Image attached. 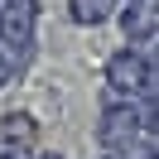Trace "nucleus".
<instances>
[{
    "label": "nucleus",
    "mask_w": 159,
    "mask_h": 159,
    "mask_svg": "<svg viewBox=\"0 0 159 159\" xmlns=\"http://www.w3.org/2000/svg\"><path fill=\"white\" fill-rule=\"evenodd\" d=\"M39 159H63V154H39Z\"/></svg>",
    "instance_id": "nucleus-5"
},
{
    "label": "nucleus",
    "mask_w": 159,
    "mask_h": 159,
    "mask_svg": "<svg viewBox=\"0 0 159 159\" xmlns=\"http://www.w3.org/2000/svg\"><path fill=\"white\" fill-rule=\"evenodd\" d=\"M106 82H111V92H116V101H140V92H145V82H149V58H140V53H116V58L106 63Z\"/></svg>",
    "instance_id": "nucleus-1"
},
{
    "label": "nucleus",
    "mask_w": 159,
    "mask_h": 159,
    "mask_svg": "<svg viewBox=\"0 0 159 159\" xmlns=\"http://www.w3.org/2000/svg\"><path fill=\"white\" fill-rule=\"evenodd\" d=\"M120 29H125L130 43L149 39V34H159V0H135L125 10V20H120Z\"/></svg>",
    "instance_id": "nucleus-3"
},
{
    "label": "nucleus",
    "mask_w": 159,
    "mask_h": 159,
    "mask_svg": "<svg viewBox=\"0 0 159 159\" xmlns=\"http://www.w3.org/2000/svg\"><path fill=\"white\" fill-rule=\"evenodd\" d=\"M154 68H159V48H154Z\"/></svg>",
    "instance_id": "nucleus-6"
},
{
    "label": "nucleus",
    "mask_w": 159,
    "mask_h": 159,
    "mask_svg": "<svg viewBox=\"0 0 159 159\" xmlns=\"http://www.w3.org/2000/svg\"><path fill=\"white\" fill-rule=\"evenodd\" d=\"M34 135H39V125H34V116H24V111H10V116H0V154H34Z\"/></svg>",
    "instance_id": "nucleus-2"
},
{
    "label": "nucleus",
    "mask_w": 159,
    "mask_h": 159,
    "mask_svg": "<svg viewBox=\"0 0 159 159\" xmlns=\"http://www.w3.org/2000/svg\"><path fill=\"white\" fill-rule=\"evenodd\" d=\"M0 159H24V154H0Z\"/></svg>",
    "instance_id": "nucleus-4"
}]
</instances>
